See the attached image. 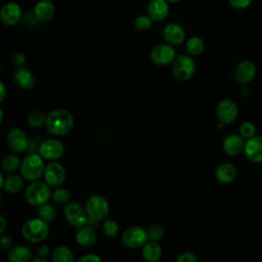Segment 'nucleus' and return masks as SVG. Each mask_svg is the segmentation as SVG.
<instances>
[{
    "label": "nucleus",
    "instance_id": "obj_1",
    "mask_svg": "<svg viewBox=\"0 0 262 262\" xmlns=\"http://www.w3.org/2000/svg\"><path fill=\"white\" fill-rule=\"evenodd\" d=\"M74 117L69 111L56 108L47 115L45 128L49 134L60 137L69 134L74 128Z\"/></svg>",
    "mask_w": 262,
    "mask_h": 262
},
{
    "label": "nucleus",
    "instance_id": "obj_2",
    "mask_svg": "<svg viewBox=\"0 0 262 262\" xmlns=\"http://www.w3.org/2000/svg\"><path fill=\"white\" fill-rule=\"evenodd\" d=\"M21 235L23 237L34 244L41 243L47 238L49 235V225L48 222L42 220L41 218H31L27 220L21 226Z\"/></svg>",
    "mask_w": 262,
    "mask_h": 262
},
{
    "label": "nucleus",
    "instance_id": "obj_3",
    "mask_svg": "<svg viewBox=\"0 0 262 262\" xmlns=\"http://www.w3.org/2000/svg\"><path fill=\"white\" fill-rule=\"evenodd\" d=\"M46 165L44 159L38 154H28L20 164V175L29 181L38 180L44 173Z\"/></svg>",
    "mask_w": 262,
    "mask_h": 262
},
{
    "label": "nucleus",
    "instance_id": "obj_4",
    "mask_svg": "<svg viewBox=\"0 0 262 262\" xmlns=\"http://www.w3.org/2000/svg\"><path fill=\"white\" fill-rule=\"evenodd\" d=\"M45 181H32L25 190V199L28 204L39 207L48 202L51 198V189Z\"/></svg>",
    "mask_w": 262,
    "mask_h": 262
},
{
    "label": "nucleus",
    "instance_id": "obj_5",
    "mask_svg": "<svg viewBox=\"0 0 262 262\" xmlns=\"http://www.w3.org/2000/svg\"><path fill=\"white\" fill-rule=\"evenodd\" d=\"M86 213L90 221L98 222L106 219L110 213V204L107 200L101 194L90 195L84 205Z\"/></svg>",
    "mask_w": 262,
    "mask_h": 262
},
{
    "label": "nucleus",
    "instance_id": "obj_6",
    "mask_svg": "<svg viewBox=\"0 0 262 262\" xmlns=\"http://www.w3.org/2000/svg\"><path fill=\"white\" fill-rule=\"evenodd\" d=\"M63 216L67 222L75 228H80L90 222L85 208L78 202H69L64 205Z\"/></svg>",
    "mask_w": 262,
    "mask_h": 262
},
{
    "label": "nucleus",
    "instance_id": "obj_7",
    "mask_svg": "<svg viewBox=\"0 0 262 262\" xmlns=\"http://www.w3.org/2000/svg\"><path fill=\"white\" fill-rule=\"evenodd\" d=\"M195 72V61L190 55H177L172 62V74L179 81L190 79Z\"/></svg>",
    "mask_w": 262,
    "mask_h": 262
},
{
    "label": "nucleus",
    "instance_id": "obj_8",
    "mask_svg": "<svg viewBox=\"0 0 262 262\" xmlns=\"http://www.w3.org/2000/svg\"><path fill=\"white\" fill-rule=\"evenodd\" d=\"M148 241L146 229L133 225L124 230L122 233V243L129 249H138L143 247Z\"/></svg>",
    "mask_w": 262,
    "mask_h": 262
},
{
    "label": "nucleus",
    "instance_id": "obj_9",
    "mask_svg": "<svg viewBox=\"0 0 262 262\" xmlns=\"http://www.w3.org/2000/svg\"><path fill=\"white\" fill-rule=\"evenodd\" d=\"M44 181L51 187H58L63 184L67 179L66 168L56 161H51L45 167Z\"/></svg>",
    "mask_w": 262,
    "mask_h": 262
},
{
    "label": "nucleus",
    "instance_id": "obj_10",
    "mask_svg": "<svg viewBox=\"0 0 262 262\" xmlns=\"http://www.w3.org/2000/svg\"><path fill=\"white\" fill-rule=\"evenodd\" d=\"M216 115L218 121L224 125L233 123L238 115V107L236 103L230 98L221 99L216 106Z\"/></svg>",
    "mask_w": 262,
    "mask_h": 262
},
{
    "label": "nucleus",
    "instance_id": "obj_11",
    "mask_svg": "<svg viewBox=\"0 0 262 262\" xmlns=\"http://www.w3.org/2000/svg\"><path fill=\"white\" fill-rule=\"evenodd\" d=\"M38 154L44 160L55 161L63 156L64 145L61 143V141L54 138L45 139V140H42Z\"/></svg>",
    "mask_w": 262,
    "mask_h": 262
},
{
    "label": "nucleus",
    "instance_id": "obj_12",
    "mask_svg": "<svg viewBox=\"0 0 262 262\" xmlns=\"http://www.w3.org/2000/svg\"><path fill=\"white\" fill-rule=\"evenodd\" d=\"M175 49L170 44H158L150 51V58L158 66L171 64L176 58Z\"/></svg>",
    "mask_w": 262,
    "mask_h": 262
},
{
    "label": "nucleus",
    "instance_id": "obj_13",
    "mask_svg": "<svg viewBox=\"0 0 262 262\" xmlns=\"http://www.w3.org/2000/svg\"><path fill=\"white\" fill-rule=\"evenodd\" d=\"M6 140L9 148L15 154L24 152L28 148L29 138L20 128H17V127L11 128L7 132Z\"/></svg>",
    "mask_w": 262,
    "mask_h": 262
},
{
    "label": "nucleus",
    "instance_id": "obj_14",
    "mask_svg": "<svg viewBox=\"0 0 262 262\" xmlns=\"http://www.w3.org/2000/svg\"><path fill=\"white\" fill-rule=\"evenodd\" d=\"M244 154L246 158L253 163H262V135H255L246 140Z\"/></svg>",
    "mask_w": 262,
    "mask_h": 262
},
{
    "label": "nucleus",
    "instance_id": "obj_15",
    "mask_svg": "<svg viewBox=\"0 0 262 262\" xmlns=\"http://www.w3.org/2000/svg\"><path fill=\"white\" fill-rule=\"evenodd\" d=\"M21 15H23L21 8L15 2L5 3L0 10L1 21L8 27H12L16 25L20 20Z\"/></svg>",
    "mask_w": 262,
    "mask_h": 262
},
{
    "label": "nucleus",
    "instance_id": "obj_16",
    "mask_svg": "<svg viewBox=\"0 0 262 262\" xmlns=\"http://www.w3.org/2000/svg\"><path fill=\"white\" fill-rule=\"evenodd\" d=\"M256 66L250 60H243L238 62L234 69L233 76L237 83L246 85L250 83L256 76Z\"/></svg>",
    "mask_w": 262,
    "mask_h": 262
},
{
    "label": "nucleus",
    "instance_id": "obj_17",
    "mask_svg": "<svg viewBox=\"0 0 262 262\" xmlns=\"http://www.w3.org/2000/svg\"><path fill=\"white\" fill-rule=\"evenodd\" d=\"M246 139L241 134H229L222 141V150L225 155L234 157L244 152Z\"/></svg>",
    "mask_w": 262,
    "mask_h": 262
},
{
    "label": "nucleus",
    "instance_id": "obj_18",
    "mask_svg": "<svg viewBox=\"0 0 262 262\" xmlns=\"http://www.w3.org/2000/svg\"><path fill=\"white\" fill-rule=\"evenodd\" d=\"M163 37L170 45H180L185 40L184 29L176 23L167 24L163 29Z\"/></svg>",
    "mask_w": 262,
    "mask_h": 262
},
{
    "label": "nucleus",
    "instance_id": "obj_19",
    "mask_svg": "<svg viewBox=\"0 0 262 262\" xmlns=\"http://www.w3.org/2000/svg\"><path fill=\"white\" fill-rule=\"evenodd\" d=\"M237 176L236 167L228 162L222 163L217 166L215 170V177L218 182L222 184H228L232 182Z\"/></svg>",
    "mask_w": 262,
    "mask_h": 262
},
{
    "label": "nucleus",
    "instance_id": "obj_20",
    "mask_svg": "<svg viewBox=\"0 0 262 262\" xmlns=\"http://www.w3.org/2000/svg\"><path fill=\"white\" fill-rule=\"evenodd\" d=\"M169 13V4L167 0H150L147 6V14L152 20L160 21L167 17Z\"/></svg>",
    "mask_w": 262,
    "mask_h": 262
},
{
    "label": "nucleus",
    "instance_id": "obj_21",
    "mask_svg": "<svg viewBox=\"0 0 262 262\" xmlns=\"http://www.w3.org/2000/svg\"><path fill=\"white\" fill-rule=\"evenodd\" d=\"M6 257L8 262H31L33 252L28 246L17 245L8 250Z\"/></svg>",
    "mask_w": 262,
    "mask_h": 262
},
{
    "label": "nucleus",
    "instance_id": "obj_22",
    "mask_svg": "<svg viewBox=\"0 0 262 262\" xmlns=\"http://www.w3.org/2000/svg\"><path fill=\"white\" fill-rule=\"evenodd\" d=\"M55 8L50 0H40L34 6V16L40 21H48L54 15Z\"/></svg>",
    "mask_w": 262,
    "mask_h": 262
},
{
    "label": "nucleus",
    "instance_id": "obj_23",
    "mask_svg": "<svg viewBox=\"0 0 262 262\" xmlns=\"http://www.w3.org/2000/svg\"><path fill=\"white\" fill-rule=\"evenodd\" d=\"M13 79L14 82L18 85V87L24 90H30L35 85V76L29 69L25 67L18 68L14 72Z\"/></svg>",
    "mask_w": 262,
    "mask_h": 262
},
{
    "label": "nucleus",
    "instance_id": "obj_24",
    "mask_svg": "<svg viewBox=\"0 0 262 262\" xmlns=\"http://www.w3.org/2000/svg\"><path fill=\"white\" fill-rule=\"evenodd\" d=\"M75 239L77 244L82 247H91L96 242V233L94 229L89 224H87L85 226L77 228V231L75 233Z\"/></svg>",
    "mask_w": 262,
    "mask_h": 262
},
{
    "label": "nucleus",
    "instance_id": "obj_25",
    "mask_svg": "<svg viewBox=\"0 0 262 262\" xmlns=\"http://www.w3.org/2000/svg\"><path fill=\"white\" fill-rule=\"evenodd\" d=\"M141 255L145 262H158L162 257V248L158 242H146L142 247Z\"/></svg>",
    "mask_w": 262,
    "mask_h": 262
},
{
    "label": "nucleus",
    "instance_id": "obj_26",
    "mask_svg": "<svg viewBox=\"0 0 262 262\" xmlns=\"http://www.w3.org/2000/svg\"><path fill=\"white\" fill-rule=\"evenodd\" d=\"M24 188V177L21 175L11 174L5 178L2 189L9 194L18 193Z\"/></svg>",
    "mask_w": 262,
    "mask_h": 262
},
{
    "label": "nucleus",
    "instance_id": "obj_27",
    "mask_svg": "<svg viewBox=\"0 0 262 262\" xmlns=\"http://www.w3.org/2000/svg\"><path fill=\"white\" fill-rule=\"evenodd\" d=\"M51 262H76L73 251L63 245L57 246L51 256Z\"/></svg>",
    "mask_w": 262,
    "mask_h": 262
},
{
    "label": "nucleus",
    "instance_id": "obj_28",
    "mask_svg": "<svg viewBox=\"0 0 262 262\" xmlns=\"http://www.w3.org/2000/svg\"><path fill=\"white\" fill-rule=\"evenodd\" d=\"M185 49L188 55L196 56L201 54L205 49V42L201 37L193 36L190 37L185 44Z\"/></svg>",
    "mask_w": 262,
    "mask_h": 262
},
{
    "label": "nucleus",
    "instance_id": "obj_29",
    "mask_svg": "<svg viewBox=\"0 0 262 262\" xmlns=\"http://www.w3.org/2000/svg\"><path fill=\"white\" fill-rule=\"evenodd\" d=\"M21 161L19 160L16 154H8L2 159L1 167L5 173H14L17 169L20 168Z\"/></svg>",
    "mask_w": 262,
    "mask_h": 262
},
{
    "label": "nucleus",
    "instance_id": "obj_30",
    "mask_svg": "<svg viewBox=\"0 0 262 262\" xmlns=\"http://www.w3.org/2000/svg\"><path fill=\"white\" fill-rule=\"evenodd\" d=\"M46 118H47V116H45L43 112L34 110L29 113V115L27 117V122L32 128L39 129L42 126H45Z\"/></svg>",
    "mask_w": 262,
    "mask_h": 262
},
{
    "label": "nucleus",
    "instance_id": "obj_31",
    "mask_svg": "<svg viewBox=\"0 0 262 262\" xmlns=\"http://www.w3.org/2000/svg\"><path fill=\"white\" fill-rule=\"evenodd\" d=\"M51 199L57 205H67L70 202L71 193L68 188L58 186L55 187L54 190L51 192Z\"/></svg>",
    "mask_w": 262,
    "mask_h": 262
},
{
    "label": "nucleus",
    "instance_id": "obj_32",
    "mask_svg": "<svg viewBox=\"0 0 262 262\" xmlns=\"http://www.w3.org/2000/svg\"><path fill=\"white\" fill-rule=\"evenodd\" d=\"M37 214H38V217L41 218L42 220H44L46 222H51L55 218L56 210H55L53 205L45 203V204L38 207Z\"/></svg>",
    "mask_w": 262,
    "mask_h": 262
},
{
    "label": "nucleus",
    "instance_id": "obj_33",
    "mask_svg": "<svg viewBox=\"0 0 262 262\" xmlns=\"http://www.w3.org/2000/svg\"><path fill=\"white\" fill-rule=\"evenodd\" d=\"M101 229H102V232L105 236L115 237L120 232V225L116 220L111 219V218H106V219H104V221L102 223Z\"/></svg>",
    "mask_w": 262,
    "mask_h": 262
},
{
    "label": "nucleus",
    "instance_id": "obj_34",
    "mask_svg": "<svg viewBox=\"0 0 262 262\" xmlns=\"http://www.w3.org/2000/svg\"><path fill=\"white\" fill-rule=\"evenodd\" d=\"M238 134H241L246 140L250 139L253 136L257 135L256 126L250 121H245L241 124V126L238 128Z\"/></svg>",
    "mask_w": 262,
    "mask_h": 262
},
{
    "label": "nucleus",
    "instance_id": "obj_35",
    "mask_svg": "<svg viewBox=\"0 0 262 262\" xmlns=\"http://www.w3.org/2000/svg\"><path fill=\"white\" fill-rule=\"evenodd\" d=\"M151 25H152V19L148 14L138 15L134 20V27L139 32H144L148 30L151 27Z\"/></svg>",
    "mask_w": 262,
    "mask_h": 262
},
{
    "label": "nucleus",
    "instance_id": "obj_36",
    "mask_svg": "<svg viewBox=\"0 0 262 262\" xmlns=\"http://www.w3.org/2000/svg\"><path fill=\"white\" fill-rule=\"evenodd\" d=\"M146 232H147V236H148L149 241L158 242V241H160L164 236L165 229L160 224H151L146 229Z\"/></svg>",
    "mask_w": 262,
    "mask_h": 262
},
{
    "label": "nucleus",
    "instance_id": "obj_37",
    "mask_svg": "<svg viewBox=\"0 0 262 262\" xmlns=\"http://www.w3.org/2000/svg\"><path fill=\"white\" fill-rule=\"evenodd\" d=\"M41 142H42V140L38 136H33V137L29 138V144H28V148H27L26 152L27 154H36V152H38Z\"/></svg>",
    "mask_w": 262,
    "mask_h": 262
},
{
    "label": "nucleus",
    "instance_id": "obj_38",
    "mask_svg": "<svg viewBox=\"0 0 262 262\" xmlns=\"http://www.w3.org/2000/svg\"><path fill=\"white\" fill-rule=\"evenodd\" d=\"M175 262H199V260L194 253H192L190 251H186V252H183L180 255H178Z\"/></svg>",
    "mask_w": 262,
    "mask_h": 262
},
{
    "label": "nucleus",
    "instance_id": "obj_39",
    "mask_svg": "<svg viewBox=\"0 0 262 262\" xmlns=\"http://www.w3.org/2000/svg\"><path fill=\"white\" fill-rule=\"evenodd\" d=\"M253 0H228L229 5L235 9H245L252 4Z\"/></svg>",
    "mask_w": 262,
    "mask_h": 262
},
{
    "label": "nucleus",
    "instance_id": "obj_40",
    "mask_svg": "<svg viewBox=\"0 0 262 262\" xmlns=\"http://www.w3.org/2000/svg\"><path fill=\"white\" fill-rule=\"evenodd\" d=\"M12 243H13V239L10 235L8 234H1V237H0V247L3 251H7V250H10L12 248Z\"/></svg>",
    "mask_w": 262,
    "mask_h": 262
},
{
    "label": "nucleus",
    "instance_id": "obj_41",
    "mask_svg": "<svg viewBox=\"0 0 262 262\" xmlns=\"http://www.w3.org/2000/svg\"><path fill=\"white\" fill-rule=\"evenodd\" d=\"M11 61L13 66H15L17 69L23 68L26 63V56L21 52H15L11 57Z\"/></svg>",
    "mask_w": 262,
    "mask_h": 262
},
{
    "label": "nucleus",
    "instance_id": "obj_42",
    "mask_svg": "<svg viewBox=\"0 0 262 262\" xmlns=\"http://www.w3.org/2000/svg\"><path fill=\"white\" fill-rule=\"evenodd\" d=\"M76 262H102V260L96 254H86L80 257Z\"/></svg>",
    "mask_w": 262,
    "mask_h": 262
},
{
    "label": "nucleus",
    "instance_id": "obj_43",
    "mask_svg": "<svg viewBox=\"0 0 262 262\" xmlns=\"http://www.w3.org/2000/svg\"><path fill=\"white\" fill-rule=\"evenodd\" d=\"M49 247L46 244H40L36 250L37 256L38 257H43V258H47V256L49 255Z\"/></svg>",
    "mask_w": 262,
    "mask_h": 262
},
{
    "label": "nucleus",
    "instance_id": "obj_44",
    "mask_svg": "<svg viewBox=\"0 0 262 262\" xmlns=\"http://www.w3.org/2000/svg\"><path fill=\"white\" fill-rule=\"evenodd\" d=\"M0 222H1V227H0V233L3 234L5 229H6V220L4 218V216H0Z\"/></svg>",
    "mask_w": 262,
    "mask_h": 262
},
{
    "label": "nucleus",
    "instance_id": "obj_45",
    "mask_svg": "<svg viewBox=\"0 0 262 262\" xmlns=\"http://www.w3.org/2000/svg\"><path fill=\"white\" fill-rule=\"evenodd\" d=\"M0 91H1L0 101L2 102V101L4 100V98H5V93H6V91H5V86H4V83H3V82L0 83Z\"/></svg>",
    "mask_w": 262,
    "mask_h": 262
},
{
    "label": "nucleus",
    "instance_id": "obj_46",
    "mask_svg": "<svg viewBox=\"0 0 262 262\" xmlns=\"http://www.w3.org/2000/svg\"><path fill=\"white\" fill-rule=\"evenodd\" d=\"M31 262H50L49 260H47V258H43V257H35L32 259Z\"/></svg>",
    "mask_w": 262,
    "mask_h": 262
},
{
    "label": "nucleus",
    "instance_id": "obj_47",
    "mask_svg": "<svg viewBox=\"0 0 262 262\" xmlns=\"http://www.w3.org/2000/svg\"><path fill=\"white\" fill-rule=\"evenodd\" d=\"M0 115H1V117H0V122H2V121H3V110H2V108L0 110Z\"/></svg>",
    "mask_w": 262,
    "mask_h": 262
},
{
    "label": "nucleus",
    "instance_id": "obj_48",
    "mask_svg": "<svg viewBox=\"0 0 262 262\" xmlns=\"http://www.w3.org/2000/svg\"><path fill=\"white\" fill-rule=\"evenodd\" d=\"M168 2H172V3H176V2H179L180 0H167Z\"/></svg>",
    "mask_w": 262,
    "mask_h": 262
}]
</instances>
